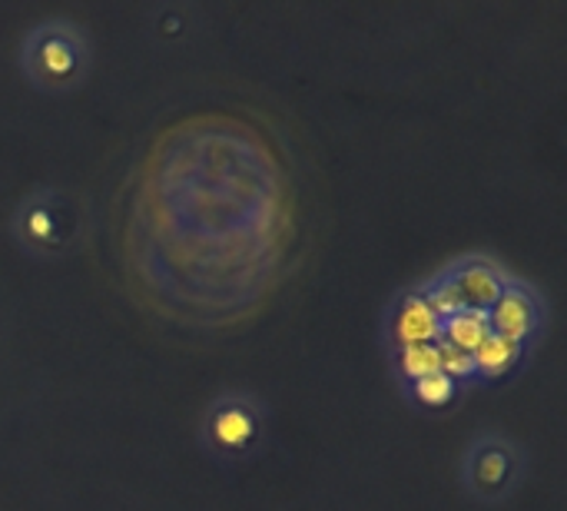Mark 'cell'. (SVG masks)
I'll return each mask as SVG.
<instances>
[{"label":"cell","mask_w":567,"mask_h":511,"mask_svg":"<svg viewBox=\"0 0 567 511\" xmlns=\"http://www.w3.org/2000/svg\"><path fill=\"white\" fill-rule=\"evenodd\" d=\"M33 43V73L47 76V80H63L73 76L80 67V40L63 27H47V30H33L30 37Z\"/></svg>","instance_id":"cell-1"},{"label":"cell","mask_w":567,"mask_h":511,"mask_svg":"<svg viewBox=\"0 0 567 511\" xmlns=\"http://www.w3.org/2000/svg\"><path fill=\"white\" fill-rule=\"evenodd\" d=\"M535 323H538V306H535L532 293L522 289V286H515V283L512 286L505 283V289L498 293V299L488 306V326L495 333L522 343L535 329Z\"/></svg>","instance_id":"cell-2"},{"label":"cell","mask_w":567,"mask_h":511,"mask_svg":"<svg viewBox=\"0 0 567 511\" xmlns=\"http://www.w3.org/2000/svg\"><path fill=\"white\" fill-rule=\"evenodd\" d=\"M392 333L399 349L419 346V343H439L442 339V319L432 313L422 293H405L399 299V309L392 316Z\"/></svg>","instance_id":"cell-3"},{"label":"cell","mask_w":567,"mask_h":511,"mask_svg":"<svg viewBox=\"0 0 567 511\" xmlns=\"http://www.w3.org/2000/svg\"><path fill=\"white\" fill-rule=\"evenodd\" d=\"M452 276H455V283H458V289H462V296H465V306L488 309V306L498 299V293L505 289L502 273H498L488 259H482V256L458 263V266L452 269Z\"/></svg>","instance_id":"cell-4"},{"label":"cell","mask_w":567,"mask_h":511,"mask_svg":"<svg viewBox=\"0 0 567 511\" xmlns=\"http://www.w3.org/2000/svg\"><path fill=\"white\" fill-rule=\"evenodd\" d=\"M209 432L226 449H243L256 436V412L246 402H219L209 419Z\"/></svg>","instance_id":"cell-5"},{"label":"cell","mask_w":567,"mask_h":511,"mask_svg":"<svg viewBox=\"0 0 567 511\" xmlns=\"http://www.w3.org/2000/svg\"><path fill=\"white\" fill-rule=\"evenodd\" d=\"M492 333L488 326V309H478V306H465L452 316L442 319V339L452 343V346H462V349H475L485 336Z\"/></svg>","instance_id":"cell-6"},{"label":"cell","mask_w":567,"mask_h":511,"mask_svg":"<svg viewBox=\"0 0 567 511\" xmlns=\"http://www.w3.org/2000/svg\"><path fill=\"white\" fill-rule=\"evenodd\" d=\"M472 359H475V369L485 372V376H502L508 372L518 359H522V343L502 336V333H488L475 349H472Z\"/></svg>","instance_id":"cell-7"},{"label":"cell","mask_w":567,"mask_h":511,"mask_svg":"<svg viewBox=\"0 0 567 511\" xmlns=\"http://www.w3.org/2000/svg\"><path fill=\"white\" fill-rule=\"evenodd\" d=\"M468 472H472V482H475L482 492H495V489L508 479V472H512V459H508V452H505V449H498V446H485V449H478V452L472 456Z\"/></svg>","instance_id":"cell-8"},{"label":"cell","mask_w":567,"mask_h":511,"mask_svg":"<svg viewBox=\"0 0 567 511\" xmlns=\"http://www.w3.org/2000/svg\"><path fill=\"white\" fill-rule=\"evenodd\" d=\"M422 296H425V303L432 306V313H435L439 319H445V316L465 309V296H462V289H458V283H455V276H452V269L442 273V276H435V279L425 286Z\"/></svg>","instance_id":"cell-9"},{"label":"cell","mask_w":567,"mask_h":511,"mask_svg":"<svg viewBox=\"0 0 567 511\" xmlns=\"http://www.w3.org/2000/svg\"><path fill=\"white\" fill-rule=\"evenodd\" d=\"M399 369H402L409 379H419V376L439 372V349H435V343L402 346V349H399Z\"/></svg>","instance_id":"cell-10"},{"label":"cell","mask_w":567,"mask_h":511,"mask_svg":"<svg viewBox=\"0 0 567 511\" xmlns=\"http://www.w3.org/2000/svg\"><path fill=\"white\" fill-rule=\"evenodd\" d=\"M455 386H458V382L439 369V372H429V376H419V379H415V396H419V402H425V406H449V402L455 399Z\"/></svg>","instance_id":"cell-11"},{"label":"cell","mask_w":567,"mask_h":511,"mask_svg":"<svg viewBox=\"0 0 567 511\" xmlns=\"http://www.w3.org/2000/svg\"><path fill=\"white\" fill-rule=\"evenodd\" d=\"M435 349H439V369L445 372V376H452L455 382L458 379H472L478 369H475V359H472V352L468 349H462V346H452V343H445V339H439L435 343Z\"/></svg>","instance_id":"cell-12"},{"label":"cell","mask_w":567,"mask_h":511,"mask_svg":"<svg viewBox=\"0 0 567 511\" xmlns=\"http://www.w3.org/2000/svg\"><path fill=\"white\" fill-rule=\"evenodd\" d=\"M30 229L40 233V236H50V233H53V223H50V216H47L43 209H37V213L30 216Z\"/></svg>","instance_id":"cell-13"}]
</instances>
